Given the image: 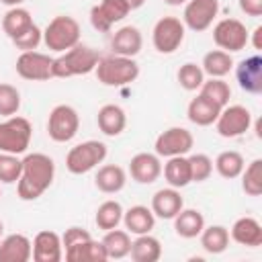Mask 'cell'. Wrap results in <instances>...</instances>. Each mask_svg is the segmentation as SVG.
Segmentation results:
<instances>
[{
  "label": "cell",
  "mask_w": 262,
  "mask_h": 262,
  "mask_svg": "<svg viewBox=\"0 0 262 262\" xmlns=\"http://www.w3.org/2000/svg\"><path fill=\"white\" fill-rule=\"evenodd\" d=\"M262 27H256L254 31H252V39H248V43H252V47L256 49V51H260L262 49Z\"/></svg>",
  "instance_id": "cell-45"
},
{
  "label": "cell",
  "mask_w": 262,
  "mask_h": 262,
  "mask_svg": "<svg viewBox=\"0 0 262 262\" xmlns=\"http://www.w3.org/2000/svg\"><path fill=\"white\" fill-rule=\"evenodd\" d=\"M213 125H215L217 133L221 137L233 139V137H239L246 131H250V127H252V113L244 104H225Z\"/></svg>",
  "instance_id": "cell-9"
},
{
  "label": "cell",
  "mask_w": 262,
  "mask_h": 262,
  "mask_svg": "<svg viewBox=\"0 0 262 262\" xmlns=\"http://www.w3.org/2000/svg\"><path fill=\"white\" fill-rule=\"evenodd\" d=\"M164 178L168 182V186L172 188H184L188 186L190 180V166H188V156H174L168 158V162L162 166Z\"/></svg>",
  "instance_id": "cell-28"
},
{
  "label": "cell",
  "mask_w": 262,
  "mask_h": 262,
  "mask_svg": "<svg viewBox=\"0 0 262 262\" xmlns=\"http://www.w3.org/2000/svg\"><path fill=\"white\" fill-rule=\"evenodd\" d=\"M23 160L14 154H4L0 151V182L2 184H14L20 176Z\"/></svg>",
  "instance_id": "cell-40"
},
{
  "label": "cell",
  "mask_w": 262,
  "mask_h": 262,
  "mask_svg": "<svg viewBox=\"0 0 262 262\" xmlns=\"http://www.w3.org/2000/svg\"><path fill=\"white\" fill-rule=\"evenodd\" d=\"M94 74L100 84L104 86H127L137 80L139 76V63L133 57H123V55H102L94 68Z\"/></svg>",
  "instance_id": "cell-3"
},
{
  "label": "cell",
  "mask_w": 262,
  "mask_h": 262,
  "mask_svg": "<svg viewBox=\"0 0 262 262\" xmlns=\"http://www.w3.org/2000/svg\"><path fill=\"white\" fill-rule=\"evenodd\" d=\"M20 108V92L16 86L0 82V117H12Z\"/></svg>",
  "instance_id": "cell-39"
},
{
  "label": "cell",
  "mask_w": 262,
  "mask_h": 262,
  "mask_svg": "<svg viewBox=\"0 0 262 262\" xmlns=\"http://www.w3.org/2000/svg\"><path fill=\"white\" fill-rule=\"evenodd\" d=\"M219 14V0H188L184 4L182 23L194 33L207 31Z\"/></svg>",
  "instance_id": "cell-12"
},
{
  "label": "cell",
  "mask_w": 262,
  "mask_h": 262,
  "mask_svg": "<svg viewBox=\"0 0 262 262\" xmlns=\"http://www.w3.org/2000/svg\"><path fill=\"white\" fill-rule=\"evenodd\" d=\"M92 235L84 229V227H78V225H72V227H68L66 231H63V235H61V246H63V252H68V250H72V248H76V246H80L82 242H86V239H90Z\"/></svg>",
  "instance_id": "cell-43"
},
{
  "label": "cell",
  "mask_w": 262,
  "mask_h": 262,
  "mask_svg": "<svg viewBox=\"0 0 262 262\" xmlns=\"http://www.w3.org/2000/svg\"><path fill=\"white\" fill-rule=\"evenodd\" d=\"M102 55L92 49L90 45H74L72 49L59 53L57 57H53L51 63V78H74V76H86L90 72H94L98 59Z\"/></svg>",
  "instance_id": "cell-2"
},
{
  "label": "cell",
  "mask_w": 262,
  "mask_h": 262,
  "mask_svg": "<svg viewBox=\"0 0 262 262\" xmlns=\"http://www.w3.org/2000/svg\"><path fill=\"white\" fill-rule=\"evenodd\" d=\"M33 242L25 233H10L0 239V262H29Z\"/></svg>",
  "instance_id": "cell-20"
},
{
  "label": "cell",
  "mask_w": 262,
  "mask_h": 262,
  "mask_svg": "<svg viewBox=\"0 0 262 262\" xmlns=\"http://www.w3.org/2000/svg\"><path fill=\"white\" fill-rule=\"evenodd\" d=\"M250 39V33L246 29V25L237 18H221L219 23H215L213 27V41L219 49L227 51V53H235L246 49Z\"/></svg>",
  "instance_id": "cell-10"
},
{
  "label": "cell",
  "mask_w": 262,
  "mask_h": 262,
  "mask_svg": "<svg viewBox=\"0 0 262 262\" xmlns=\"http://www.w3.org/2000/svg\"><path fill=\"white\" fill-rule=\"evenodd\" d=\"M229 239H233L239 246L246 248H258L262 246V225L254 217H239L233 221L229 229Z\"/></svg>",
  "instance_id": "cell-21"
},
{
  "label": "cell",
  "mask_w": 262,
  "mask_h": 262,
  "mask_svg": "<svg viewBox=\"0 0 262 262\" xmlns=\"http://www.w3.org/2000/svg\"><path fill=\"white\" fill-rule=\"evenodd\" d=\"M106 143L98 141V139H88L82 141L74 147H70V151L66 154V168L70 174H88L90 170H94L98 164H102L106 160Z\"/></svg>",
  "instance_id": "cell-5"
},
{
  "label": "cell",
  "mask_w": 262,
  "mask_h": 262,
  "mask_svg": "<svg viewBox=\"0 0 262 262\" xmlns=\"http://www.w3.org/2000/svg\"><path fill=\"white\" fill-rule=\"evenodd\" d=\"M125 2H127L129 10H137V8H141L145 4V0H125Z\"/></svg>",
  "instance_id": "cell-46"
},
{
  "label": "cell",
  "mask_w": 262,
  "mask_h": 262,
  "mask_svg": "<svg viewBox=\"0 0 262 262\" xmlns=\"http://www.w3.org/2000/svg\"><path fill=\"white\" fill-rule=\"evenodd\" d=\"M96 125L106 137H117L127 127V115L119 104H102L96 115Z\"/></svg>",
  "instance_id": "cell-23"
},
{
  "label": "cell",
  "mask_w": 262,
  "mask_h": 262,
  "mask_svg": "<svg viewBox=\"0 0 262 262\" xmlns=\"http://www.w3.org/2000/svg\"><path fill=\"white\" fill-rule=\"evenodd\" d=\"M129 12L131 10L125 0H100L90 8V25L100 33H108L111 27L123 20Z\"/></svg>",
  "instance_id": "cell-14"
},
{
  "label": "cell",
  "mask_w": 262,
  "mask_h": 262,
  "mask_svg": "<svg viewBox=\"0 0 262 262\" xmlns=\"http://www.w3.org/2000/svg\"><path fill=\"white\" fill-rule=\"evenodd\" d=\"M176 80H178V84H180L184 90L194 92V90H199L201 84L205 82V72H203V68H201L199 63L186 61V63H182V66L178 68Z\"/></svg>",
  "instance_id": "cell-38"
},
{
  "label": "cell",
  "mask_w": 262,
  "mask_h": 262,
  "mask_svg": "<svg viewBox=\"0 0 262 262\" xmlns=\"http://www.w3.org/2000/svg\"><path fill=\"white\" fill-rule=\"evenodd\" d=\"M33 25V16L27 8L23 6H12L4 12L2 16V31L6 33V37L12 41L14 37H18L23 31H27Z\"/></svg>",
  "instance_id": "cell-31"
},
{
  "label": "cell",
  "mask_w": 262,
  "mask_h": 262,
  "mask_svg": "<svg viewBox=\"0 0 262 262\" xmlns=\"http://www.w3.org/2000/svg\"><path fill=\"white\" fill-rule=\"evenodd\" d=\"M80 115L72 104H55L47 117V135L55 143H68L78 135Z\"/></svg>",
  "instance_id": "cell-7"
},
{
  "label": "cell",
  "mask_w": 262,
  "mask_h": 262,
  "mask_svg": "<svg viewBox=\"0 0 262 262\" xmlns=\"http://www.w3.org/2000/svg\"><path fill=\"white\" fill-rule=\"evenodd\" d=\"M104 250H106V258L108 260H121L125 256H129L131 250V233L127 229H108L104 231V237L100 239Z\"/></svg>",
  "instance_id": "cell-30"
},
{
  "label": "cell",
  "mask_w": 262,
  "mask_h": 262,
  "mask_svg": "<svg viewBox=\"0 0 262 262\" xmlns=\"http://www.w3.org/2000/svg\"><path fill=\"white\" fill-rule=\"evenodd\" d=\"M184 207V199L180 194V188H160L151 196V213L160 219H174L178 211Z\"/></svg>",
  "instance_id": "cell-19"
},
{
  "label": "cell",
  "mask_w": 262,
  "mask_h": 262,
  "mask_svg": "<svg viewBox=\"0 0 262 262\" xmlns=\"http://www.w3.org/2000/svg\"><path fill=\"white\" fill-rule=\"evenodd\" d=\"M201 68L209 78H225L233 68V57L223 49H211L205 53Z\"/></svg>",
  "instance_id": "cell-29"
},
{
  "label": "cell",
  "mask_w": 262,
  "mask_h": 262,
  "mask_svg": "<svg viewBox=\"0 0 262 262\" xmlns=\"http://www.w3.org/2000/svg\"><path fill=\"white\" fill-rule=\"evenodd\" d=\"M12 43H14V47L20 49V51H35V49L43 43V31L33 23L27 31H23L18 37H14Z\"/></svg>",
  "instance_id": "cell-42"
},
{
  "label": "cell",
  "mask_w": 262,
  "mask_h": 262,
  "mask_svg": "<svg viewBox=\"0 0 262 262\" xmlns=\"http://www.w3.org/2000/svg\"><path fill=\"white\" fill-rule=\"evenodd\" d=\"M235 80L239 88L248 94H260L262 92V57L258 53L242 59L235 66Z\"/></svg>",
  "instance_id": "cell-16"
},
{
  "label": "cell",
  "mask_w": 262,
  "mask_h": 262,
  "mask_svg": "<svg viewBox=\"0 0 262 262\" xmlns=\"http://www.w3.org/2000/svg\"><path fill=\"white\" fill-rule=\"evenodd\" d=\"M0 2H2V4H6L8 8H12V6H20L25 0H0Z\"/></svg>",
  "instance_id": "cell-47"
},
{
  "label": "cell",
  "mask_w": 262,
  "mask_h": 262,
  "mask_svg": "<svg viewBox=\"0 0 262 262\" xmlns=\"http://www.w3.org/2000/svg\"><path fill=\"white\" fill-rule=\"evenodd\" d=\"M242 190L250 196L262 194V160L256 158L242 170Z\"/></svg>",
  "instance_id": "cell-36"
},
{
  "label": "cell",
  "mask_w": 262,
  "mask_h": 262,
  "mask_svg": "<svg viewBox=\"0 0 262 262\" xmlns=\"http://www.w3.org/2000/svg\"><path fill=\"white\" fill-rule=\"evenodd\" d=\"M213 166H215V170H217V174H219L221 178L233 180V178H237V176L242 174V170H244V166H246V160H244V156H242L239 151H235V149H225V151H221V154L215 158Z\"/></svg>",
  "instance_id": "cell-34"
},
{
  "label": "cell",
  "mask_w": 262,
  "mask_h": 262,
  "mask_svg": "<svg viewBox=\"0 0 262 262\" xmlns=\"http://www.w3.org/2000/svg\"><path fill=\"white\" fill-rule=\"evenodd\" d=\"M0 196H2V192H0Z\"/></svg>",
  "instance_id": "cell-50"
},
{
  "label": "cell",
  "mask_w": 262,
  "mask_h": 262,
  "mask_svg": "<svg viewBox=\"0 0 262 262\" xmlns=\"http://www.w3.org/2000/svg\"><path fill=\"white\" fill-rule=\"evenodd\" d=\"M168 6H184L188 0H164Z\"/></svg>",
  "instance_id": "cell-48"
},
{
  "label": "cell",
  "mask_w": 262,
  "mask_h": 262,
  "mask_svg": "<svg viewBox=\"0 0 262 262\" xmlns=\"http://www.w3.org/2000/svg\"><path fill=\"white\" fill-rule=\"evenodd\" d=\"M2 233H4V223L0 221V239H2Z\"/></svg>",
  "instance_id": "cell-49"
},
{
  "label": "cell",
  "mask_w": 262,
  "mask_h": 262,
  "mask_svg": "<svg viewBox=\"0 0 262 262\" xmlns=\"http://www.w3.org/2000/svg\"><path fill=\"white\" fill-rule=\"evenodd\" d=\"M188 166H190V180L192 182H205L213 174V160L207 154L188 156Z\"/></svg>",
  "instance_id": "cell-41"
},
{
  "label": "cell",
  "mask_w": 262,
  "mask_h": 262,
  "mask_svg": "<svg viewBox=\"0 0 262 262\" xmlns=\"http://www.w3.org/2000/svg\"><path fill=\"white\" fill-rule=\"evenodd\" d=\"M55 178V162L41 151L27 154L23 158L20 176L16 180V192L20 201H37Z\"/></svg>",
  "instance_id": "cell-1"
},
{
  "label": "cell",
  "mask_w": 262,
  "mask_h": 262,
  "mask_svg": "<svg viewBox=\"0 0 262 262\" xmlns=\"http://www.w3.org/2000/svg\"><path fill=\"white\" fill-rule=\"evenodd\" d=\"M125 229L133 235H141V233H151L154 225H156V215L151 213L149 207L145 205H133L127 211H123V221Z\"/></svg>",
  "instance_id": "cell-24"
},
{
  "label": "cell",
  "mask_w": 262,
  "mask_h": 262,
  "mask_svg": "<svg viewBox=\"0 0 262 262\" xmlns=\"http://www.w3.org/2000/svg\"><path fill=\"white\" fill-rule=\"evenodd\" d=\"M174 221V231L176 235L184 237V239H192L199 237V233L205 227V217L199 209H180L178 215L172 219Z\"/></svg>",
  "instance_id": "cell-26"
},
{
  "label": "cell",
  "mask_w": 262,
  "mask_h": 262,
  "mask_svg": "<svg viewBox=\"0 0 262 262\" xmlns=\"http://www.w3.org/2000/svg\"><path fill=\"white\" fill-rule=\"evenodd\" d=\"M94 184L104 194H117L127 184V172L117 164H104L94 176Z\"/></svg>",
  "instance_id": "cell-25"
},
{
  "label": "cell",
  "mask_w": 262,
  "mask_h": 262,
  "mask_svg": "<svg viewBox=\"0 0 262 262\" xmlns=\"http://www.w3.org/2000/svg\"><path fill=\"white\" fill-rule=\"evenodd\" d=\"M35 262H59L63 258V246H61V235L43 229L33 237V256Z\"/></svg>",
  "instance_id": "cell-17"
},
{
  "label": "cell",
  "mask_w": 262,
  "mask_h": 262,
  "mask_svg": "<svg viewBox=\"0 0 262 262\" xmlns=\"http://www.w3.org/2000/svg\"><path fill=\"white\" fill-rule=\"evenodd\" d=\"M143 47V35L137 27L125 25L111 37V51L123 57H135Z\"/></svg>",
  "instance_id": "cell-18"
},
{
  "label": "cell",
  "mask_w": 262,
  "mask_h": 262,
  "mask_svg": "<svg viewBox=\"0 0 262 262\" xmlns=\"http://www.w3.org/2000/svg\"><path fill=\"white\" fill-rule=\"evenodd\" d=\"M237 2L244 14L254 16V18L262 16V0H237Z\"/></svg>",
  "instance_id": "cell-44"
},
{
  "label": "cell",
  "mask_w": 262,
  "mask_h": 262,
  "mask_svg": "<svg viewBox=\"0 0 262 262\" xmlns=\"http://www.w3.org/2000/svg\"><path fill=\"white\" fill-rule=\"evenodd\" d=\"M43 43L53 53H63L80 43V25L74 16L59 14L49 20L43 31Z\"/></svg>",
  "instance_id": "cell-4"
},
{
  "label": "cell",
  "mask_w": 262,
  "mask_h": 262,
  "mask_svg": "<svg viewBox=\"0 0 262 262\" xmlns=\"http://www.w3.org/2000/svg\"><path fill=\"white\" fill-rule=\"evenodd\" d=\"M199 237H201V248L207 254H223L229 246V229L223 227V225L203 227Z\"/></svg>",
  "instance_id": "cell-32"
},
{
  "label": "cell",
  "mask_w": 262,
  "mask_h": 262,
  "mask_svg": "<svg viewBox=\"0 0 262 262\" xmlns=\"http://www.w3.org/2000/svg\"><path fill=\"white\" fill-rule=\"evenodd\" d=\"M219 113H221V106L215 104L213 100H209L203 94H196L188 102V106H186V117L196 127H209V125H213L217 121Z\"/></svg>",
  "instance_id": "cell-22"
},
{
  "label": "cell",
  "mask_w": 262,
  "mask_h": 262,
  "mask_svg": "<svg viewBox=\"0 0 262 262\" xmlns=\"http://www.w3.org/2000/svg\"><path fill=\"white\" fill-rule=\"evenodd\" d=\"M129 174L137 184H154L162 176V162L158 154L139 151L129 162Z\"/></svg>",
  "instance_id": "cell-15"
},
{
  "label": "cell",
  "mask_w": 262,
  "mask_h": 262,
  "mask_svg": "<svg viewBox=\"0 0 262 262\" xmlns=\"http://www.w3.org/2000/svg\"><path fill=\"white\" fill-rule=\"evenodd\" d=\"M129 256L133 262H158L162 256V244L151 233L135 235V239L131 242Z\"/></svg>",
  "instance_id": "cell-27"
},
{
  "label": "cell",
  "mask_w": 262,
  "mask_h": 262,
  "mask_svg": "<svg viewBox=\"0 0 262 262\" xmlns=\"http://www.w3.org/2000/svg\"><path fill=\"white\" fill-rule=\"evenodd\" d=\"M199 94L207 96L209 100H213L215 104H219L221 108L225 104H229V98H231V88L229 84L223 80V78H209L201 84L199 88Z\"/></svg>",
  "instance_id": "cell-37"
},
{
  "label": "cell",
  "mask_w": 262,
  "mask_h": 262,
  "mask_svg": "<svg viewBox=\"0 0 262 262\" xmlns=\"http://www.w3.org/2000/svg\"><path fill=\"white\" fill-rule=\"evenodd\" d=\"M123 221V207L119 201H104L98 205L96 209V215H94V223L98 229L102 231H108V229H115L119 227V223Z\"/></svg>",
  "instance_id": "cell-35"
},
{
  "label": "cell",
  "mask_w": 262,
  "mask_h": 262,
  "mask_svg": "<svg viewBox=\"0 0 262 262\" xmlns=\"http://www.w3.org/2000/svg\"><path fill=\"white\" fill-rule=\"evenodd\" d=\"M66 260L68 262H104L108 258H106V250H104L102 242H94L90 237V239L82 242L80 246L68 250Z\"/></svg>",
  "instance_id": "cell-33"
},
{
  "label": "cell",
  "mask_w": 262,
  "mask_h": 262,
  "mask_svg": "<svg viewBox=\"0 0 262 262\" xmlns=\"http://www.w3.org/2000/svg\"><path fill=\"white\" fill-rule=\"evenodd\" d=\"M33 139V125L29 119L12 115L0 121V151L20 156L29 149Z\"/></svg>",
  "instance_id": "cell-6"
},
{
  "label": "cell",
  "mask_w": 262,
  "mask_h": 262,
  "mask_svg": "<svg viewBox=\"0 0 262 262\" xmlns=\"http://www.w3.org/2000/svg\"><path fill=\"white\" fill-rule=\"evenodd\" d=\"M194 145V137L184 127H168L156 137L154 149L160 158H174V156H186Z\"/></svg>",
  "instance_id": "cell-11"
},
{
  "label": "cell",
  "mask_w": 262,
  "mask_h": 262,
  "mask_svg": "<svg viewBox=\"0 0 262 262\" xmlns=\"http://www.w3.org/2000/svg\"><path fill=\"white\" fill-rule=\"evenodd\" d=\"M51 63L53 57L41 51H20V55L16 57V74L23 80H31V82H45L51 78Z\"/></svg>",
  "instance_id": "cell-13"
},
{
  "label": "cell",
  "mask_w": 262,
  "mask_h": 262,
  "mask_svg": "<svg viewBox=\"0 0 262 262\" xmlns=\"http://www.w3.org/2000/svg\"><path fill=\"white\" fill-rule=\"evenodd\" d=\"M184 35H186V27H184V23L180 18H176V16H162L154 25V29H151L154 49L158 53L170 55V53H174L182 45Z\"/></svg>",
  "instance_id": "cell-8"
}]
</instances>
